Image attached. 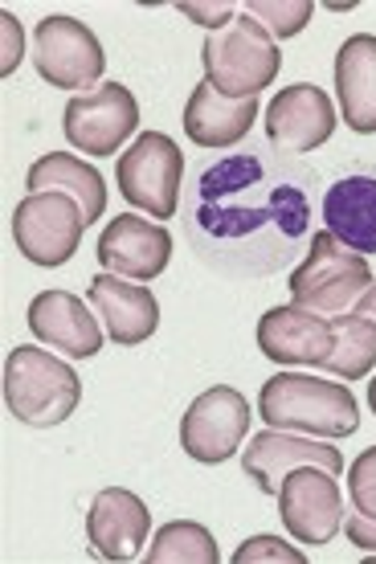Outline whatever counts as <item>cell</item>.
Masks as SVG:
<instances>
[{"instance_id": "cell-15", "label": "cell", "mask_w": 376, "mask_h": 564, "mask_svg": "<svg viewBox=\"0 0 376 564\" xmlns=\"http://www.w3.org/2000/svg\"><path fill=\"white\" fill-rule=\"evenodd\" d=\"M148 528H152V511L127 487L98 491L86 511V540H90V552L103 561H136L148 544Z\"/></svg>"}, {"instance_id": "cell-32", "label": "cell", "mask_w": 376, "mask_h": 564, "mask_svg": "<svg viewBox=\"0 0 376 564\" xmlns=\"http://www.w3.org/2000/svg\"><path fill=\"white\" fill-rule=\"evenodd\" d=\"M368 405H373V413H376V377L368 381Z\"/></svg>"}, {"instance_id": "cell-27", "label": "cell", "mask_w": 376, "mask_h": 564, "mask_svg": "<svg viewBox=\"0 0 376 564\" xmlns=\"http://www.w3.org/2000/svg\"><path fill=\"white\" fill-rule=\"evenodd\" d=\"M234 564H307V556L279 536H250L234 552Z\"/></svg>"}, {"instance_id": "cell-6", "label": "cell", "mask_w": 376, "mask_h": 564, "mask_svg": "<svg viewBox=\"0 0 376 564\" xmlns=\"http://www.w3.org/2000/svg\"><path fill=\"white\" fill-rule=\"evenodd\" d=\"M181 176L184 155L164 131H143L140 140L119 155V169H115V184L127 205H136L160 221L176 217L181 209Z\"/></svg>"}, {"instance_id": "cell-3", "label": "cell", "mask_w": 376, "mask_h": 564, "mask_svg": "<svg viewBox=\"0 0 376 564\" xmlns=\"http://www.w3.org/2000/svg\"><path fill=\"white\" fill-rule=\"evenodd\" d=\"M83 401V377L45 348H13L4 360V405L21 425H62Z\"/></svg>"}, {"instance_id": "cell-2", "label": "cell", "mask_w": 376, "mask_h": 564, "mask_svg": "<svg viewBox=\"0 0 376 564\" xmlns=\"http://www.w3.org/2000/svg\"><path fill=\"white\" fill-rule=\"evenodd\" d=\"M258 413L270 430L311 437H352L361 430V405L344 381H320L307 372H279L262 384Z\"/></svg>"}, {"instance_id": "cell-11", "label": "cell", "mask_w": 376, "mask_h": 564, "mask_svg": "<svg viewBox=\"0 0 376 564\" xmlns=\"http://www.w3.org/2000/svg\"><path fill=\"white\" fill-rule=\"evenodd\" d=\"M140 128V102L123 83H103L66 102V140L86 155H115Z\"/></svg>"}, {"instance_id": "cell-22", "label": "cell", "mask_w": 376, "mask_h": 564, "mask_svg": "<svg viewBox=\"0 0 376 564\" xmlns=\"http://www.w3.org/2000/svg\"><path fill=\"white\" fill-rule=\"evenodd\" d=\"M25 188L29 193H62L71 197L78 209H83L86 226H95L98 217L107 213V184H103V172L83 164L78 155L71 152H50L42 160H33V169L25 172Z\"/></svg>"}, {"instance_id": "cell-12", "label": "cell", "mask_w": 376, "mask_h": 564, "mask_svg": "<svg viewBox=\"0 0 376 564\" xmlns=\"http://www.w3.org/2000/svg\"><path fill=\"white\" fill-rule=\"evenodd\" d=\"M299 466H323V470L340 475L344 470V454L332 446V437L287 434V430H262V434H254L246 454H241L246 479L258 482L262 495H279L282 479L291 470H299Z\"/></svg>"}, {"instance_id": "cell-20", "label": "cell", "mask_w": 376, "mask_h": 564, "mask_svg": "<svg viewBox=\"0 0 376 564\" xmlns=\"http://www.w3.org/2000/svg\"><path fill=\"white\" fill-rule=\"evenodd\" d=\"M254 119H258V99H225L213 83H201L184 107V135L196 148L225 152L250 135Z\"/></svg>"}, {"instance_id": "cell-8", "label": "cell", "mask_w": 376, "mask_h": 564, "mask_svg": "<svg viewBox=\"0 0 376 564\" xmlns=\"http://www.w3.org/2000/svg\"><path fill=\"white\" fill-rule=\"evenodd\" d=\"M250 401L229 389V384H213L196 397L181 417V446L193 463L217 466L229 463L250 430Z\"/></svg>"}, {"instance_id": "cell-10", "label": "cell", "mask_w": 376, "mask_h": 564, "mask_svg": "<svg viewBox=\"0 0 376 564\" xmlns=\"http://www.w3.org/2000/svg\"><path fill=\"white\" fill-rule=\"evenodd\" d=\"M33 66L50 86L62 90H95V83L107 70V54L83 21L74 17H45L33 29Z\"/></svg>"}, {"instance_id": "cell-4", "label": "cell", "mask_w": 376, "mask_h": 564, "mask_svg": "<svg viewBox=\"0 0 376 564\" xmlns=\"http://www.w3.org/2000/svg\"><path fill=\"white\" fill-rule=\"evenodd\" d=\"M201 62H205V83L217 86L225 99H258L266 86H275V78H279L282 50L241 9L229 25L205 37Z\"/></svg>"}, {"instance_id": "cell-17", "label": "cell", "mask_w": 376, "mask_h": 564, "mask_svg": "<svg viewBox=\"0 0 376 564\" xmlns=\"http://www.w3.org/2000/svg\"><path fill=\"white\" fill-rule=\"evenodd\" d=\"M90 311L95 307L71 291H42L29 303V332L71 360H90L103 348V327Z\"/></svg>"}, {"instance_id": "cell-25", "label": "cell", "mask_w": 376, "mask_h": 564, "mask_svg": "<svg viewBox=\"0 0 376 564\" xmlns=\"http://www.w3.org/2000/svg\"><path fill=\"white\" fill-rule=\"evenodd\" d=\"M246 13H250L275 42H287V37H294V33H303V29L311 25L315 4H311V0H250Z\"/></svg>"}, {"instance_id": "cell-29", "label": "cell", "mask_w": 376, "mask_h": 564, "mask_svg": "<svg viewBox=\"0 0 376 564\" xmlns=\"http://www.w3.org/2000/svg\"><path fill=\"white\" fill-rule=\"evenodd\" d=\"M0 33H4V57H0V74L9 78V74L21 66V57H25V54H21V50H25V33H21V21H17L9 9L0 13Z\"/></svg>"}, {"instance_id": "cell-28", "label": "cell", "mask_w": 376, "mask_h": 564, "mask_svg": "<svg viewBox=\"0 0 376 564\" xmlns=\"http://www.w3.org/2000/svg\"><path fill=\"white\" fill-rule=\"evenodd\" d=\"M176 9H181V17H189V21H196V25H205L210 33L225 29L237 17V9L229 4V0H217V4H196V0H184V4H176Z\"/></svg>"}, {"instance_id": "cell-26", "label": "cell", "mask_w": 376, "mask_h": 564, "mask_svg": "<svg viewBox=\"0 0 376 564\" xmlns=\"http://www.w3.org/2000/svg\"><path fill=\"white\" fill-rule=\"evenodd\" d=\"M348 499H352V511L376 520V446H368L348 466Z\"/></svg>"}, {"instance_id": "cell-7", "label": "cell", "mask_w": 376, "mask_h": 564, "mask_svg": "<svg viewBox=\"0 0 376 564\" xmlns=\"http://www.w3.org/2000/svg\"><path fill=\"white\" fill-rule=\"evenodd\" d=\"M275 499H279L282 528L291 532L294 544L323 549V544H332L335 532L344 528L340 475L323 470V466H299V470H291V475L282 479Z\"/></svg>"}, {"instance_id": "cell-9", "label": "cell", "mask_w": 376, "mask_h": 564, "mask_svg": "<svg viewBox=\"0 0 376 564\" xmlns=\"http://www.w3.org/2000/svg\"><path fill=\"white\" fill-rule=\"evenodd\" d=\"M86 217L71 197L62 193H29L13 209V238L17 250L33 267H62L83 246Z\"/></svg>"}, {"instance_id": "cell-30", "label": "cell", "mask_w": 376, "mask_h": 564, "mask_svg": "<svg viewBox=\"0 0 376 564\" xmlns=\"http://www.w3.org/2000/svg\"><path fill=\"white\" fill-rule=\"evenodd\" d=\"M344 532H348V540L361 552H376V520H368V516H361V511H352V516H344Z\"/></svg>"}, {"instance_id": "cell-21", "label": "cell", "mask_w": 376, "mask_h": 564, "mask_svg": "<svg viewBox=\"0 0 376 564\" xmlns=\"http://www.w3.org/2000/svg\"><path fill=\"white\" fill-rule=\"evenodd\" d=\"M335 99L356 135H376V37L356 33L335 54Z\"/></svg>"}, {"instance_id": "cell-16", "label": "cell", "mask_w": 376, "mask_h": 564, "mask_svg": "<svg viewBox=\"0 0 376 564\" xmlns=\"http://www.w3.org/2000/svg\"><path fill=\"white\" fill-rule=\"evenodd\" d=\"M86 303L95 307V315L103 319V332L119 344V348H136L143 339L155 336L160 327V303L143 282L119 279V274H98L90 279Z\"/></svg>"}, {"instance_id": "cell-23", "label": "cell", "mask_w": 376, "mask_h": 564, "mask_svg": "<svg viewBox=\"0 0 376 564\" xmlns=\"http://www.w3.org/2000/svg\"><path fill=\"white\" fill-rule=\"evenodd\" d=\"M376 368V324L364 315H335L332 319V352L323 360V372L335 381H364Z\"/></svg>"}, {"instance_id": "cell-18", "label": "cell", "mask_w": 376, "mask_h": 564, "mask_svg": "<svg viewBox=\"0 0 376 564\" xmlns=\"http://www.w3.org/2000/svg\"><path fill=\"white\" fill-rule=\"evenodd\" d=\"M258 348L275 365L323 368L332 352V319L307 307H270L258 319Z\"/></svg>"}, {"instance_id": "cell-14", "label": "cell", "mask_w": 376, "mask_h": 564, "mask_svg": "<svg viewBox=\"0 0 376 564\" xmlns=\"http://www.w3.org/2000/svg\"><path fill=\"white\" fill-rule=\"evenodd\" d=\"M98 262L107 274L131 282L160 279L172 262V234L160 221L136 217V213H119L111 226L98 238Z\"/></svg>"}, {"instance_id": "cell-5", "label": "cell", "mask_w": 376, "mask_h": 564, "mask_svg": "<svg viewBox=\"0 0 376 564\" xmlns=\"http://www.w3.org/2000/svg\"><path fill=\"white\" fill-rule=\"evenodd\" d=\"M373 282H376V274H373V267H368V258L348 250V246H340V241L323 229V234L311 238L303 262L294 267L287 286H291L294 307H307V311H315V315L335 319V315H352Z\"/></svg>"}, {"instance_id": "cell-31", "label": "cell", "mask_w": 376, "mask_h": 564, "mask_svg": "<svg viewBox=\"0 0 376 564\" xmlns=\"http://www.w3.org/2000/svg\"><path fill=\"white\" fill-rule=\"evenodd\" d=\"M356 315H364V319H373V324H376V282L364 291L361 303H356Z\"/></svg>"}, {"instance_id": "cell-1", "label": "cell", "mask_w": 376, "mask_h": 564, "mask_svg": "<svg viewBox=\"0 0 376 564\" xmlns=\"http://www.w3.org/2000/svg\"><path fill=\"white\" fill-rule=\"evenodd\" d=\"M315 184L311 164L270 148L205 160L181 197L193 254L234 279L287 270L315 238Z\"/></svg>"}, {"instance_id": "cell-13", "label": "cell", "mask_w": 376, "mask_h": 564, "mask_svg": "<svg viewBox=\"0 0 376 564\" xmlns=\"http://www.w3.org/2000/svg\"><path fill=\"white\" fill-rule=\"evenodd\" d=\"M335 107L320 86L294 83L282 86L266 107V140L287 155L315 152L335 135Z\"/></svg>"}, {"instance_id": "cell-19", "label": "cell", "mask_w": 376, "mask_h": 564, "mask_svg": "<svg viewBox=\"0 0 376 564\" xmlns=\"http://www.w3.org/2000/svg\"><path fill=\"white\" fill-rule=\"evenodd\" d=\"M327 234L356 254H376V172H348L320 200Z\"/></svg>"}, {"instance_id": "cell-24", "label": "cell", "mask_w": 376, "mask_h": 564, "mask_svg": "<svg viewBox=\"0 0 376 564\" xmlns=\"http://www.w3.org/2000/svg\"><path fill=\"white\" fill-rule=\"evenodd\" d=\"M148 561L152 564H217L222 552H217V540L205 523L196 520H172L155 532L152 549H148Z\"/></svg>"}]
</instances>
